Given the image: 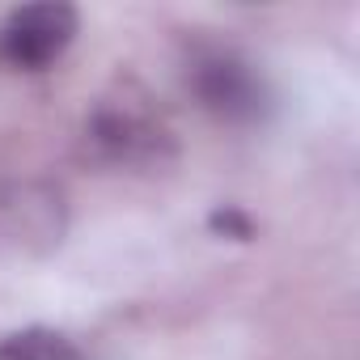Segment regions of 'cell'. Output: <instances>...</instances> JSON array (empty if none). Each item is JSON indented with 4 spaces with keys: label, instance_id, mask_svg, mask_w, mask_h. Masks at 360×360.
I'll list each match as a JSON object with an SVG mask.
<instances>
[{
    "label": "cell",
    "instance_id": "5b68a950",
    "mask_svg": "<svg viewBox=\"0 0 360 360\" xmlns=\"http://www.w3.org/2000/svg\"><path fill=\"white\" fill-rule=\"evenodd\" d=\"M0 360H85L77 343L47 326H26L0 339Z\"/></svg>",
    "mask_w": 360,
    "mask_h": 360
},
{
    "label": "cell",
    "instance_id": "3957f363",
    "mask_svg": "<svg viewBox=\"0 0 360 360\" xmlns=\"http://www.w3.org/2000/svg\"><path fill=\"white\" fill-rule=\"evenodd\" d=\"M68 233V200L47 178L0 183V263H34L60 250Z\"/></svg>",
    "mask_w": 360,
    "mask_h": 360
},
{
    "label": "cell",
    "instance_id": "277c9868",
    "mask_svg": "<svg viewBox=\"0 0 360 360\" xmlns=\"http://www.w3.org/2000/svg\"><path fill=\"white\" fill-rule=\"evenodd\" d=\"M77 30L81 18L64 0L22 5L0 22V64L13 72H43L72 47Z\"/></svg>",
    "mask_w": 360,
    "mask_h": 360
},
{
    "label": "cell",
    "instance_id": "8992f818",
    "mask_svg": "<svg viewBox=\"0 0 360 360\" xmlns=\"http://www.w3.org/2000/svg\"><path fill=\"white\" fill-rule=\"evenodd\" d=\"M212 225H217V229H225V233H233V238H250V221H246V217H238L233 208L217 212V217H212Z\"/></svg>",
    "mask_w": 360,
    "mask_h": 360
},
{
    "label": "cell",
    "instance_id": "7a4b0ae2",
    "mask_svg": "<svg viewBox=\"0 0 360 360\" xmlns=\"http://www.w3.org/2000/svg\"><path fill=\"white\" fill-rule=\"evenodd\" d=\"M183 77L200 110L225 127H259L271 115V89L263 72L233 47H191Z\"/></svg>",
    "mask_w": 360,
    "mask_h": 360
},
{
    "label": "cell",
    "instance_id": "6da1fadb",
    "mask_svg": "<svg viewBox=\"0 0 360 360\" xmlns=\"http://www.w3.org/2000/svg\"><path fill=\"white\" fill-rule=\"evenodd\" d=\"M85 153L106 165V169H161L174 161L178 140L169 119L157 110V102L136 85L123 81L110 94H102L94 102V110L85 115Z\"/></svg>",
    "mask_w": 360,
    "mask_h": 360
}]
</instances>
